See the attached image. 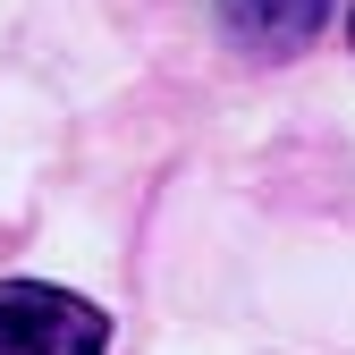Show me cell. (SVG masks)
Returning <instances> with one entry per match:
<instances>
[{"mask_svg": "<svg viewBox=\"0 0 355 355\" xmlns=\"http://www.w3.org/2000/svg\"><path fill=\"white\" fill-rule=\"evenodd\" d=\"M0 355H110V313L51 279H0Z\"/></svg>", "mask_w": 355, "mask_h": 355, "instance_id": "6da1fadb", "label": "cell"}, {"mask_svg": "<svg viewBox=\"0 0 355 355\" xmlns=\"http://www.w3.org/2000/svg\"><path fill=\"white\" fill-rule=\"evenodd\" d=\"M338 0H220V26H229V42H245V51L262 60H288L304 51L322 26H330Z\"/></svg>", "mask_w": 355, "mask_h": 355, "instance_id": "7a4b0ae2", "label": "cell"}]
</instances>
